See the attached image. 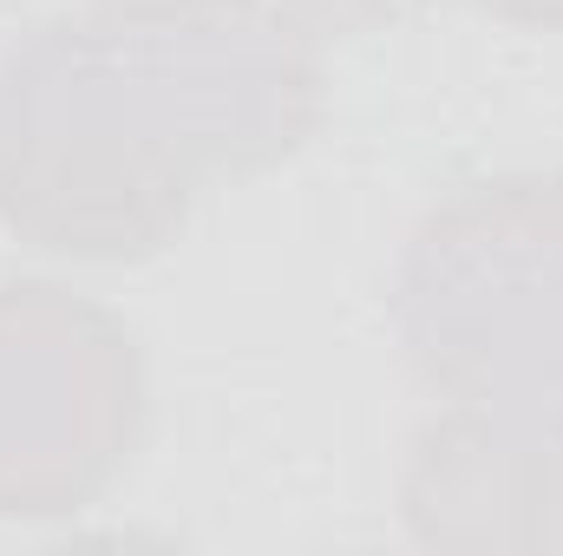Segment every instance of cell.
I'll list each match as a JSON object with an SVG mask.
<instances>
[{"instance_id":"obj_2","label":"cell","mask_w":563,"mask_h":556,"mask_svg":"<svg viewBox=\"0 0 563 556\" xmlns=\"http://www.w3.org/2000/svg\"><path fill=\"white\" fill-rule=\"evenodd\" d=\"M394 327L439 400H563V170H498L420 216Z\"/></svg>"},{"instance_id":"obj_5","label":"cell","mask_w":563,"mask_h":556,"mask_svg":"<svg viewBox=\"0 0 563 556\" xmlns=\"http://www.w3.org/2000/svg\"><path fill=\"white\" fill-rule=\"evenodd\" d=\"M301 26L314 33H334V26H361V20H380V13H400L407 0H282Z\"/></svg>"},{"instance_id":"obj_4","label":"cell","mask_w":563,"mask_h":556,"mask_svg":"<svg viewBox=\"0 0 563 556\" xmlns=\"http://www.w3.org/2000/svg\"><path fill=\"white\" fill-rule=\"evenodd\" d=\"M400 504L420 544L563 551V400H445Z\"/></svg>"},{"instance_id":"obj_1","label":"cell","mask_w":563,"mask_h":556,"mask_svg":"<svg viewBox=\"0 0 563 556\" xmlns=\"http://www.w3.org/2000/svg\"><path fill=\"white\" fill-rule=\"evenodd\" d=\"M321 112L282 0H79L0 59V223L59 263H144Z\"/></svg>"},{"instance_id":"obj_3","label":"cell","mask_w":563,"mask_h":556,"mask_svg":"<svg viewBox=\"0 0 563 556\" xmlns=\"http://www.w3.org/2000/svg\"><path fill=\"white\" fill-rule=\"evenodd\" d=\"M151 413L139 334L59 281H0V518L92 511Z\"/></svg>"},{"instance_id":"obj_6","label":"cell","mask_w":563,"mask_h":556,"mask_svg":"<svg viewBox=\"0 0 563 556\" xmlns=\"http://www.w3.org/2000/svg\"><path fill=\"white\" fill-rule=\"evenodd\" d=\"M472 7L511 26H563V0H472Z\"/></svg>"}]
</instances>
